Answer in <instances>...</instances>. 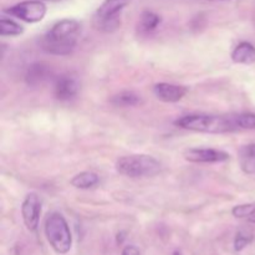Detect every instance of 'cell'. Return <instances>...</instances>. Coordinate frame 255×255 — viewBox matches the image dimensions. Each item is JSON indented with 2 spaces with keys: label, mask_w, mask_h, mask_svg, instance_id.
I'll list each match as a JSON object with an SVG mask.
<instances>
[{
  "label": "cell",
  "mask_w": 255,
  "mask_h": 255,
  "mask_svg": "<svg viewBox=\"0 0 255 255\" xmlns=\"http://www.w3.org/2000/svg\"><path fill=\"white\" fill-rule=\"evenodd\" d=\"M81 25L76 20L64 19L56 22L49 31L40 37V46L52 55H69L74 51L79 39Z\"/></svg>",
  "instance_id": "6da1fadb"
},
{
  "label": "cell",
  "mask_w": 255,
  "mask_h": 255,
  "mask_svg": "<svg viewBox=\"0 0 255 255\" xmlns=\"http://www.w3.org/2000/svg\"><path fill=\"white\" fill-rule=\"evenodd\" d=\"M174 125L181 128L204 133H228L241 129L237 115H188L177 120Z\"/></svg>",
  "instance_id": "7a4b0ae2"
},
{
  "label": "cell",
  "mask_w": 255,
  "mask_h": 255,
  "mask_svg": "<svg viewBox=\"0 0 255 255\" xmlns=\"http://www.w3.org/2000/svg\"><path fill=\"white\" fill-rule=\"evenodd\" d=\"M116 169L129 178L153 177L161 172V163L148 154H131L117 159Z\"/></svg>",
  "instance_id": "3957f363"
},
{
  "label": "cell",
  "mask_w": 255,
  "mask_h": 255,
  "mask_svg": "<svg viewBox=\"0 0 255 255\" xmlns=\"http://www.w3.org/2000/svg\"><path fill=\"white\" fill-rule=\"evenodd\" d=\"M45 236L57 254H66L72 246V237L66 219L60 213H52L45 222Z\"/></svg>",
  "instance_id": "277c9868"
},
{
  "label": "cell",
  "mask_w": 255,
  "mask_h": 255,
  "mask_svg": "<svg viewBox=\"0 0 255 255\" xmlns=\"http://www.w3.org/2000/svg\"><path fill=\"white\" fill-rule=\"evenodd\" d=\"M128 0H105L95 14V26L102 31H114L120 26V15Z\"/></svg>",
  "instance_id": "5b68a950"
},
{
  "label": "cell",
  "mask_w": 255,
  "mask_h": 255,
  "mask_svg": "<svg viewBox=\"0 0 255 255\" xmlns=\"http://www.w3.org/2000/svg\"><path fill=\"white\" fill-rule=\"evenodd\" d=\"M5 12L26 22H37L44 19L46 14V5L40 0H27L9 7Z\"/></svg>",
  "instance_id": "8992f818"
},
{
  "label": "cell",
  "mask_w": 255,
  "mask_h": 255,
  "mask_svg": "<svg viewBox=\"0 0 255 255\" xmlns=\"http://www.w3.org/2000/svg\"><path fill=\"white\" fill-rule=\"evenodd\" d=\"M41 213V201L36 193H30L25 197L21 206V214L24 223L29 231L35 232L39 226Z\"/></svg>",
  "instance_id": "52a82bcc"
},
{
  "label": "cell",
  "mask_w": 255,
  "mask_h": 255,
  "mask_svg": "<svg viewBox=\"0 0 255 255\" xmlns=\"http://www.w3.org/2000/svg\"><path fill=\"white\" fill-rule=\"evenodd\" d=\"M184 158L193 163H216L229 159V154L213 148H189L184 152Z\"/></svg>",
  "instance_id": "ba28073f"
},
{
  "label": "cell",
  "mask_w": 255,
  "mask_h": 255,
  "mask_svg": "<svg viewBox=\"0 0 255 255\" xmlns=\"http://www.w3.org/2000/svg\"><path fill=\"white\" fill-rule=\"evenodd\" d=\"M54 91L57 100H61V101L71 100L72 97L76 96L77 91H79L77 79L72 75H62L55 82Z\"/></svg>",
  "instance_id": "9c48e42d"
},
{
  "label": "cell",
  "mask_w": 255,
  "mask_h": 255,
  "mask_svg": "<svg viewBox=\"0 0 255 255\" xmlns=\"http://www.w3.org/2000/svg\"><path fill=\"white\" fill-rule=\"evenodd\" d=\"M153 94L156 95L157 99L163 102H178L186 96L187 87L161 82V84L154 85Z\"/></svg>",
  "instance_id": "30bf717a"
},
{
  "label": "cell",
  "mask_w": 255,
  "mask_h": 255,
  "mask_svg": "<svg viewBox=\"0 0 255 255\" xmlns=\"http://www.w3.org/2000/svg\"><path fill=\"white\" fill-rule=\"evenodd\" d=\"M232 60L237 64L252 65L255 62V47L251 42H241L232 52Z\"/></svg>",
  "instance_id": "8fae6325"
},
{
  "label": "cell",
  "mask_w": 255,
  "mask_h": 255,
  "mask_svg": "<svg viewBox=\"0 0 255 255\" xmlns=\"http://www.w3.org/2000/svg\"><path fill=\"white\" fill-rule=\"evenodd\" d=\"M239 164L244 173L255 174V143H249L239 149Z\"/></svg>",
  "instance_id": "7c38bea8"
},
{
  "label": "cell",
  "mask_w": 255,
  "mask_h": 255,
  "mask_svg": "<svg viewBox=\"0 0 255 255\" xmlns=\"http://www.w3.org/2000/svg\"><path fill=\"white\" fill-rule=\"evenodd\" d=\"M50 69L44 64H34L29 67L26 72V79L27 85L30 86H36V85L42 84L45 80L49 79L50 76Z\"/></svg>",
  "instance_id": "4fadbf2b"
},
{
  "label": "cell",
  "mask_w": 255,
  "mask_h": 255,
  "mask_svg": "<svg viewBox=\"0 0 255 255\" xmlns=\"http://www.w3.org/2000/svg\"><path fill=\"white\" fill-rule=\"evenodd\" d=\"M100 182V177L94 172H81L71 179V184L75 188L90 189Z\"/></svg>",
  "instance_id": "5bb4252c"
},
{
  "label": "cell",
  "mask_w": 255,
  "mask_h": 255,
  "mask_svg": "<svg viewBox=\"0 0 255 255\" xmlns=\"http://www.w3.org/2000/svg\"><path fill=\"white\" fill-rule=\"evenodd\" d=\"M112 104L117 107H131L137 106L142 102V99L139 95L134 94L132 91H124L120 94L115 95L111 100Z\"/></svg>",
  "instance_id": "9a60e30c"
},
{
  "label": "cell",
  "mask_w": 255,
  "mask_h": 255,
  "mask_svg": "<svg viewBox=\"0 0 255 255\" xmlns=\"http://www.w3.org/2000/svg\"><path fill=\"white\" fill-rule=\"evenodd\" d=\"M22 31H24L22 26L16 24L14 20L6 19V17H2L0 20V35L1 36H17V35L22 34Z\"/></svg>",
  "instance_id": "2e32d148"
},
{
  "label": "cell",
  "mask_w": 255,
  "mask_h": 255,
  "mask_svg": "<svg viewBox=\"0 0 255 255\" xmlns=\"http://www.w3.org/2000/svg\"><path fill=\"white\" fill-rule=\"evenodd\" d=\"M161 22V17L153 11H143L139 19V27L144 31H152L158 26Z\"/></svg>",
  "instance_id": "e0dca14e"
},
{
  "label": "cell",
  "mask_w": 255,
  "mask_h": 255,
  "mask_svg": "<svg viewBox=\"0 0 255 255\" xmlns=\"http://www.w3.org/2000/svg\"><path fill=\"white\" fill-rule=\"evenodd\" d=\"M253 241V234L248 231H239L237 233L236 239H234V249L237 252H241L246 248L248 244L252 243Z\"/></svg>",
  "instance_id": "ac0fdd59"
},
{
  "label": "cell",
  "mask_w": 255,
  "mask_h": 255,
  "mask_svg": "<svg viewBox=\"0 0 255 255\" xmlns=\"http://www.w3.org/2000/svg\"><path fill=\"white\" fill-rule=\"evenodd\" d=\"M232 213L236 218H251L255 214V203L241 204V206L234 207Z\"/></svg>",
  "instance_id": "d6986e66"
},
{
  "label": "cell",
  "mask_w": 255,
  "mask_h": 255,
  "mask_svg": "<svg viewBox=\"0 0 255 255\" xmlns=\"http://www.w3.org/2000/svg\"><path fill=\"white\" fill-rule=\"evenodd\" d=\"M237 120L241 129L255 128V114H239L237 115Z\"/></svg>",
  "instance_id": "ffe728a7"
},
{
  "label": "cell",
  "mask_w": 255,
  "mask_h": 255,
  "mask_svg": "<svg viewBox=\"0 0 255 255\" xmlns=\"http://www.w3.org/2000/svg\"><path fill=\"white\" fill-rule=\"evenodd\" d=\"M121 255H141L139 253V249L134 246H127L126 248L122 251Z\"/></svg>",
  "instance_id": "44dd1931"
},
{
  "label": "cell",
  "mask_w": 255,
  "mask_h": 255,
  "mask_svg": "<svg viewBox=\"0 0 255 255\" xmlns=\"http://www.w3.org/2000/svg\"><path fill=\"white\" fill-rule=\"evenodd\" d=\"M124 238H125V237H124V233H120L119 236H117V243L121 244L122 242H124Z\"/></svg>",
  "instance_id": "7402d4cb"
},
{
  "label": "cell",
  "mask_w": 255,
  "mask_h": 255,
  "mask_svg": "<svg viewBox=\"0 0 255 255\" xmlns=\"http://www.w3.org/2000/svg\"><path fill=\"white\" fill-rule=\"evenodd\" d=\"M249 222H252V223H255V214H254V216H252L251 218H249Z\"/></svg>",
  "instance_id": "603a6c76"
},
{
  "label": "cell",
  "mask_w": 255,
  "mask_h": 255,
  "mask_svg": "<svg viewBox=\"0 0 255 255\" xmlns=\"http://www.w3.org/2000/svg\"><path fill=\"white\" fill-rule=\"evenodd\" d=\"M173 255H182V254H181V252H174Z\"/></svg>",
  "instance_id": "cb8c5ba5"
}]
</instances>
